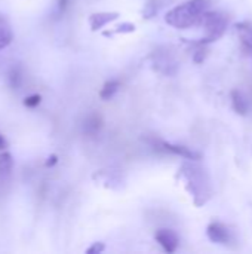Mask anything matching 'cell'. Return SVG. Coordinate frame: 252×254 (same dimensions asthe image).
Instances as JSON below:
<instances>
[{"mask_svg": "<svg viewBox=\"0 0 252 254\" xmlns=\"http://www.w3.org/2000/svg\"><path fill=\"white\" fill-rule=\"evenodd\" d=\"M180 176L186 180V188L189 193L193 196V201L198 207H202L203 204L208 202V199L212 195V188H211V180L208 177V173L190 162H186L181 167Z\"/></svg>", "mask_w": 252, "mask_h": 254, "instance_id": "6da1fadb", "label": "cell"}, {"mask_svg": "<svg viewBox=\"0 0 252 254\" xmlns=\"http://www.w3.org/2000/svg\"><path fill=\"white\" fill-rule=\"evenodd\" d=\"M206 0H189L171 9L165 21L175 28H189L201 22L202 15L206 12Z\"/></svg>", "mask_w": 252, "mask_h": 254, "instance_id": "7a4b0ae2", "label": "cell"}, {"mask_svg": "<svg viewBox=\"0 0 252 254\" xmlns=\"http://www.w3.org/2000/svg\"><path fill=\"white\" fill-rule=\"evenodd\" d=\"M199 24H202L205 28V36L199 40V45H205L218 40L224 34L229 19L221 12H205Z\"/></svg>", "mask_w": 252, "mask_h": 254, "instance_id": "3957f363", "label": "cell"}, {"mask_svg": "<svg viewBox=\"0 0 252 254\" xmlns=\"http://www.w3.org/2000/svg\"><path fill=\"white\" fill-rule=\"evenodd\" d=\"M206 235L212 243L223 244V246H229L230 243L235 241L232 231L223 223H211L206 229Z\"/></svg>", "mask_w": 252, "mask_h": 254, "instance_id": "277c9868", "label": "cell"}, {"mask_svg": "<svg viewBox=\"0 0 252 254\" xmlns=\"http://www.w3.org/2000/svg\"><path fill=\"white\" fill-rule=\"evenodd\" d=\"M156 241L163 247V250L166 253H175L178 246H180V240L178 235L171 231V229H159L154 235Z\"/></svg>", "mask_w": 252, "mask_h": 254, "instance_id": "5b68a950", "label": "cell"}, {"mask_svg": "<svg viewBox=\"0 0 252 254\" xmlns=\"http://www.w3.org/2000/svg\"><path fill=\"white\" fill-rule=\"evenodd\" d=\"M160 146L163 147V150L166 152H171L172 155H178L181 158H186L189 161H199L202 156L199 152H195L192 150L190 147H186V146H180V144H171V143H160Z\"/></svg>", "mask_w": 252, "mask_h": 254, "instance_id": "8992f818", "label": "cell"}, {"mask_svg": "<svg viewBox=\"0 0 252 254\" xmlns=\"http://www.w3.org/2000/svg\"><path fill=\"white\" fill-rule=\"evenodd\" d=\"M12 40H13V31H12L10 21L3 12H0V51L9 46Z\"/></svg>", "mask_w": 252, "mask_h": 254, "instance_id": "52a82bcc", "label": "cell"}, {"mask_svg": "<svg viewBox=\"0 0 252 254\" xmlns=\"http://www.w3.org/2000/svg\"><path fill=\"white\" fill-rule=\"evenodd\" d=\"M117 18H119L117 12H98V13L91 15L89 24H91L92 31H97V30L102 28L105 24H108V22H111V21H114Z\"/></svg>", "mask_w": 252, "mask_h": 254, "instance_id": "ba28073f", "label": "cell"}, {"mask_svg": "<svg viewBox=\"0 0 252 254\" xmlns=\"http://www.w3.org/2000/svg\"><path fill=\"white\" fill-rule=\"evenodd\" d=\"M236 31L239 34L242 48L252 55V24L251 22H239L236 25Z\"/></svg>", "mask_w": 252, "mask_h": 254, "instance_id": "9c48e42d", "label": "cell"}, {"mask_svg": "<svg viewBox=\"0 0 252 254\" xmlns=\"http://www.w3.org/2000/svg\"><path fill=\"white\" fill-rule=\"evenodd\" d=\"M232 104H233V109H235V112L238 115H241V116H247L248 115L250 103H248L247 97L241 91H238V89L232 91Z\"/></svg>", "mask_w": 252, "mask_h": 254, "instance_id": "30bf717a", "label": "cell"}, {"mask_svg": "<svg viewBox=\"0 0 252 254\" xmlns=\"http://www.w3.org/2000/svg\"><path fill=\"white\" fill-rule=\"evenodd\" d=\"M13 168V158L9 152H1L0 153V182H4Z\"/></svg>", "mask_w": 252, "mask_h": 254, "instance_id": "8fae6325", "label": "cell"}, {"mask_svg": "<svg viewBox=\"0 0 252 254\" xmlns=\"http://www.w3.org/2000/svg\"><path fill=\"white\" fill-rule=\"evenodd\" d=\"M101 124H102V121H101L100 115H95V113L94 115H89L86 118L85 124H83V131L86 134H89V135H94V134H97L100 131Z\"/></svg>", "mask_w": 252, "mask_h": 254, "instance_id": "7c38bea8", "label": "cell"}, {"mask_svg": "<svg viewBox=\"0 0 252 254\" xmlns=\"http://www.w3.org/2000/svg\"><path fill=\"white\" fill-rule=\"evenodd\" d=\"M119 88H120V82H119V80H108V82H105L104 86L101 88L100 97H101L102 100H110V98L119 91Z\"/></svg>", "mask_w": 252, "mask_h": 254, "instance_id": "4fadbf2b", "label": "cell"}, {"mask_svg": "<svg viewBox=\"0 0 252 254\" xmlns=\"http://www.w3.org/2000/svg\"><path fill=\"white\" fill-rule=\"evenodd\" d=\"M7 83L12 88H18L21 85V71H19V68L13 67V68L9 70V73H7Z\"/></svg>", "mask_w": 252, "mask_h": 254, "instance_id": "5bb4252c", "label": "cell"}, {"mask_svg": "<svg viewBox=\"0 0 252 254\" xmlns=\"http://www.w3.org/2000/svg\"><path fill=\"white\" fill-rule=\"evenodd\" d=\"M40 101H42V97L39 95V94H33V95H28V97H25V100H24V106H27V107H36V106H39L40 104Z\"/></svg>", "mask_w": 252, "mask_h": 254, "instance_id": "9a60e30c", "label": "cell"}, {"mask_svg": "<svg viewBox=\"0 0 252 254\" xmlns=\"http://www.w3.org/2000/svg\"><path fill=\"white\" fill-rule=\"evenodd\" d=\"M154 3H156V0H150L146 4V7H144V16L146 18H151V16H154L157 13V6Z\"/></svg>", "mask_w": 252, "mask_h": 254, "instance_id": "2e32d148", "label": "cell"}, {"mask_svg": "<svg viewBox=\"0 0 252 254\" xmlns=\"http://www.w3.org/2000/svg\"><path fill=\"white\" fill-rule=\"evenodd\" d=\"M132 31H135V25L129 24V22H125V24L119 25L114 33H132Z\"/></svg>", "mask_w": 252, "mask_h": 254, "instance_id": "e0dca14e", "label": "cell"}, {"mask_svg": "<svg viewBox=\"0 0 252 254\" xmlns=\"http://www.w3.org/2000/svg\"><path fill=\"white\" fill-rule=\"evenodd\" d=\"M104 244L102 243H95L92 247H89L88 250H86V253L88 254H98V253H101V252H104Z\"/></svg>", "mask_w": 252, "mask_h": 254, "instance_id": "ac0fdd59", "label": "cell"}, {"mask_svg": "<svg viewBox=\"0 0 252 254\" xmlns=\"http://www.w3.org/2000/svg\"><path fill=\"white\" fill-rule=\"evenodd\" d=\"M56 162H58V158H56V155H50V156H49V159L46 161V164H45V165L50 168V167H53Z\"/></svg>", "mask_w": 252, "mask_h": 254, "instance_id": "d6986e66", "label": "cell"}, {"mask_svg": "<svg viewBox=\"0 0 252 254\" xmlns=\"http://www.w3.org/2000/svg\"><path fill=\"white\" fill-rule=\"evenodd\" d=\"M67 4H68V0H58V9H59V12H64L67 9Z\"/></svg>", "mask_w": 252, "mask_h": 254, "instance_id": "ffe728a7", "label": "cell"}, {"mask_svg": "<svg viewBox=\"0 0 252 254\" xmlns=\"http://www.w3.org/2000/svg\"><path fill=\"white\" fill-rule=\"evenodd\" d=\"M7 147V143H6V140H4V137L0 134V150H4Z\"/></svg>", "mask_w": 252, "mask_h": 254, "instance_id": "44dd1931", "label": "cell"}]
</instances>
